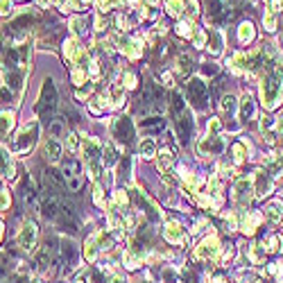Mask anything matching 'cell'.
I'll return each instance as SVG.
<instances>
[{
	"label": "cell",
	"instance_id": "10",
	"mask_svg": "<svg viewBox=\"0 0 283 283\" xmlns=\"http://www.w3.org/2000/svg\"><path fill=\"white\" fill-rule=\"evenodd\" d=\"M0 177H5V179L14 177V161L5 145H0Z\"/></svg>",
	"mask_w": 283,
	"mask_h": 283
},
{
	"label": "cell",
	"instance_id": "22",
	"mask_svg": "<svg viewBox=\"0 0 283 283\" xmlns=\"http://www.w3.org/2000/svg\"><path fill=\"white\" fill-rule=\"evenodd\" d=\"M177 34L183 36V39H188V36L195 34V27H193V21H190V18H181V21H179Z\"/></svg>",
	"mask_w": 283,
	"mask_h": 283
},
{
	"label": "cell",
	"instance_id": "26",
	"mask_svg": "<svg viewBox=\"0 0 283 283\" xmlns=\"http://www.w3.org/2000/svg\"><path fill=\"white\" fill-rule=\"evenodd\" d=\"M281 245H283L281 236H270V238H267V242H263V247H265V252H270V254L281 252Z\"/></svg>",
	"mask_w": 283,
	"mask_h": 283
},
{
	"label": "cell",
	"instance_id": "45",
	"mask_svg": "<svg viewBox=\"0 0 283 283\" xmlns=\"http://www.w3.org/2000/svg\"><path fill=\"white\" fill-rule=\"evenodd\" d=\"M163 82L168 84V86H172V75H170V73H165V75H163Z\"/></svg>",
	"mask_w": 283,
	"mask_h": 283
},
{
	"label": "cell",
	"instance_id": "43",
	"mask_svg": "<svg viewBox=\"0 0 283 283\" xmlns=\"http://www.w3.org/2000/svg\"><path fill=\"white\" fill-rule=\"evenodd\" d=\"M106 23H109L106 18L98 16V18H95V30H104V27H106Z\"/></svg>",
	"mask_w": 283,
	"mask_h": 283
},
{
	"label": "cell",
	"instance_id": "30",
	"mask_svg": "<svg viewBox=\"0 0 283 283\" xmlns=\"http://www.w3.org/2000/svg\"><path fill=\"white\" fill-rule=\"evenodd\" d=\"M71 30L75 32V34H84V27H86V21H84L82 16H73L71 18Z\"/></svg>",
	"mask_w": 283,
	"mask_h": 283
},
{
	"label": "cell",
	"instance_id": "32",
	"mask_svg": "<svg viewBox=\"0 0 283 283\" xmlns=\"http://www.w3.org/2000/svg\"><path fill=\"white\" fill-rule=\"evenodd\" d=\"M93 202H95V206H104V190H102L100 183L93 186Z\"/></svg>",
	"mask_w": 283,
	"mask_h": 283
},
{
	"label": "cell",
	"instance_id": "23",
	"mask_svg": "<svg viewBox=\"0 0 283 283\" xmlns=\"http://www.w3.org/2000/svg\"><path fill=\"white\" fill-rule=\"evenodd\" d=\"M240 113H242V118H252V116H254V100H252V95H249V93L242 95Z\"/></svg>",
	"mask_w": 283,
	"mask_h": 283
},
{
	"label": "cell",
	"instance_id": "46",
	"mask_svg": "<svg viewBox=\"0 0 283 283\" xmlns=\"http://www.w3.org/2000/svg\"><path fill=\"white\" fill-rule=\"evenodd\" d=\"M50 2H52V0H39V7H48Z\"/></svg>",
	"mask_w": 283,
	"mask_h": 283
},
{
	"label": "cell",
	"instance_id": "35",
	"mask_svg": "<svg viewBox=\"0 0 283 283\" xmlns=\"http://www.w3.org/2000/svg\"><path fill=\"white\" fill-rule=\"evenodd\" d=\"M113 202H116V206H123V208H127V204H129V200H127V193H125V190H118V193L113 195Z\"/></svg>",
	"mask_w": 283,
	"mask_h": 283
},
{
	"label": "cell",
	"instance_id": "41",
	"mask_svg": "<svg viewBox=\"0 0 283 283\" xmlns=\"http://www.w3.org/2000/svg\"><path fill=\"white\" fill-rule=\"evenodd\" d=\"M270 272L279 279V281H283V267L279 265V263H272V265H270Z\"/></svg>",
	"mask_w": 283,
	"mask_h": 283
},
{
	"label": "cell",
	"instance_id": "5",
	"mask_svg": "<svg viewBox=\"0 0 283 283\" xmlns=\"http://www.w3.org/2000/svg\"><path fill=\"white\" fill-rule=\"evenodd\" d=\"M36 240H39V229H36V224L25 222L23 227H21V231H18V245L23 249H27V252H32V249L36 247Z\"/></svg>",
	"mask_w": 283,
	"mask_h": 283
},
{
	"label": "cell",
	"instance_id": "7",
	"mask_svg": "<svg viewBox=\"0 0 283 283\" xmlns=\"http://www.w3.org/2000/svg\"><path fill=\"white\" fill-rule=\"evenodd\" d=\"M118 48L123 50L129 59H138L143 54V43L138 39H129V36H120L118 39Z\"/></svg>",
	"mask_w": 283,
	"mask_h": 283
},
{
	"label": "cell",
	"instance_id": "19",
	"mask_svg": "<svg viewBox=\"0 0 283 283\" xmlns=\"http://www.w3.org/2000/svg\"><path fill=\"white\" fill-rule=\"evenodd\" d=\"M109 102H111V100H109V95H106V93H102V95H98L95 100H91L89 109H91V111H93V113H102V111H104V109H106V106H109Z\"/></svg>",
	"mask_w": 283,
	"mask_h": 283
},
{
	"label": "cell",
	"instance_id": "40",
	"mask_svg": "<svg viewBox=\"0 0 283 283\" xmlns=\"http://www.w3.org/2000/svg\"><path fill=\"white\" fill-rule=\"evenodd\" d=\"M125 86H127V89H136V75L134 73H125Z\"/></svg>",
	"mask_w": 283,
	"mask_h": 283
},
{
	"label": "cell",
	"instance_id": "31",
	"mask_svg": "<svg viewBox=\"0 0 283 283\" xmlns=\"http://www.w3.org/2000/svg\"><path fill=\"white\" fill-rule=\"evenodd\" d=\"M123 263H125L127 270H136V267H138V258L134 256V252H125L123 254Z\"/></svg>",
	"mask_w": 283,
	"mask_h": 283
},
{
	"label": "cell",
	"instance_id": "15",
	"mask_svg": "<svg viewBox=\"0 0 283 283\" xmlns=\"http://www.w3.org/2000/svg\"><path fill=\"white\" fill-rule=\"evenodd\" d=\"M138 152H141L143 159H152L154 154H156V143H154L152 138H143V141L138 143Z\"/></svg>",
	"mask_w": 283,
	"mask_h": 283
},
{
	"label": "cell",
	"instance_id": "25",
	"mask_svg": "<svg viewBox=\"0 0 283 283\" xmlns=\"http://www.w3.org/2000/svg\"><path fill=\"white\" fill-rule=\"evenodd\" d=\"M211 36H213V43H211V50L213 54H220L222 52V48H224V39H222V34H220L218 30H211Z\"/></svg>",
	"mask_w": 283,
	"mask_h": 283
},
{
	"label": "cell",
	"instance_id": "4",
	"mask_svg": "<svg viewBox=\"0 0 283 283\" xmlns=\"http://www.w3.org/2000/svg\"><path fill=\"white\" fill-rule=\"evenodd\" d=\"M220 240L215 236H208L206 240H202L197 247H195V258L197 260H211V258H218L220 254Z\"/></svg>",
	"mask_w": 283,
	"mask_h": 283
},
{
	"label": "cell",
	"instance_id": "1",
	"mask_svg": "<svg viewBox=\"0 0 283 283\" xmlns=\"http://www.w3.org/2000/svg\"><path fill=\"white\" fill-rule=\"evenodd\" d=\"M260 98L267 111L277 109L283 98V57H274V64L267 66V73L260 82Z\"/></svg>",
	"mask_w": 283,
	"mask_h": 283
},
{
	"label": "cell",
	"instance_id": "50",
	"mask_svg": "<svg viewBox=\"0 0 283 283\" xmlns=\"http://www.w3.org/2000/svg\"><path fill=\"white\" fill-rule=\"evenodd\" d=\"M75 283H84V281H75Z\"/></svg>",
	"mask_w": 283,
	"mask_h": 283
},
{
	"label": "cell",
	"instance_id": "14",
	"mask_svg": "<svg viewBox=\"0 0 283 283\" xmlns=\"http://www.w3.org/2000/svg\"><path fill=\"white\" fill-rule=\"evenodd\" d=\"M156 165H159V170L163 172V175H168V172H170V168L175 165V156H172L168 150H163V152L156 156Z\"/></svg>",
	"mask_w": 283,
	"mask_h": 283
},
{
	"label": "cell",
	"instance_id": "42",
	"mask_svg": "<svg viewBox=\"0 0 283 283\" xmlns=\"http://www.w3.org/2000/svg\"><path fill=\"white\" fill-rule=\"evenodd\" d=\"M274 136L283 138V118H279L277 123H274Z\"/></svg>",
	"mask_w": 283,
	"mask_h": 283
},
{
	"label": "cell",
	"instance_id": "11",
	"mask_svg": "<svg viewBox=\"0 0 283 283\" xmlns=\"http://www.w3.org/2000/svg\"><path fill=\"white\" fill-rule=\"evenodd\" d=\"M43 156H46L50 163L59 161V156H61V143L54 141V138H48V143L43 145Z\"/></svg>",
	"mask_w": 283,
	"mask_h": 283
},
{
	"label": "cell",
	"instance_id": "33",
	"mask_svg": "<svg viewBox=\"0 0 283 283\" xmlns=\"http://www.w3.org/2000/svg\"><path fill=\"white\" fill-rule=\"evenodd\" d=\"M193 46L195 48H204V46H206V32H204V30H195Z\"/></svg>",
	"mask_w": 283,
	"mask_h": 283
},
{
	"label": "cell",
	"instance_id": "21",
	"mask_svg": "<svg viewBox=\"0 0 283 283\" xmlns=\"http://www.w3.org/2000/svg\"><path fill=\"white\" fill-rule=\"evenodd\" d=\"M14 127V113L12 111H2L0 113V134H9Z\"/></svg>",
	"mask_w": 283,
	"mask_h": 283
},
{
	"label": "cell",
	"instance_id": "36",
	"mask_svg": "<svg viewBox=\"0 0 283 283\" xmlns=\"http://www.w3.org/2000/svg\"><path fill=\"white\" fill-rule=\"evenodd\" d=\"M66 148L71 150V152H75V150L79 148V138H77V134H73V131H71V134L66 136Z\"/></svg>",
	"mask_w": 283,
	"mask_h": 283
},
{
	"label": "cell",
	"instance_id": "16",
	"mask_svg": "<svg viewBox=\"0 0 283 283\" xmlns=\"http://www.w3.org/2000/svg\"><path fill=\"white\" fill-rule=\"evenodd\" d=\"M79 50H82V48H79L77 39H68V41L64 43V57L68 61H75V57L79 54Z\"/></svg>",
	"mask_w": 283,
	"mask_h": 283
},
{
	"label": "cell",
	"instance_id": "29",
	"mask_svg": "<svg viewBox=\"0 0 283 283\" xmlns=\"http://www.w3.org/2000/svg\"><path fill=\"white\" fill-rule=\"evenodd\" d=\"M263 25H265L267 32H274V30H277V14L267 9L265 16H263Z\"/></svg>",
	"mask_w": 283,
	"mask_h": 283
},
{
	"label": "cell",
	"instance_id": "49",
	"mask_svg": "<svg viewBox=\"0 0 283 283\" xmlns=\"http://www.w3.org/2000/svg\"><path fill=\"white\" fill-rule=\"evenodd\" d=\"M265 2H267V5H270V2H272V0H265Z\"/></svg>",
	"mask_w": 283,
	"mask_h": 283
},
{
	"label": "cell",
	"instance_id": "6",
	"mask_svg": "<svg viewBox=\"0 0 283 283\" xmlns=\"http://www.w3.org/2000/svg\"><path fill=\"white\" fill-rule=\"evenodd\" d=\"M260 220H263V215H260L258 211L247 213V211H242V208H240V218H238V229H240L242 233L252 236L254 231H256V227L260 224Z\"/></svg>",
	"mask_w": 283,
	"mask_h": 283
},
{
	"label": "cell",
	"instance_id": "12",
	"mask_svg": "<svg viewBox=\"0 0 283 283\" xmlns=\"http://www.w3.org/2000/svg\"><path fill=\"white\" fill-rule=\"evenodd\" d=\"M265 218L272 224H281L283 222V202H272L265 206Z\"/></svg>",
	"mask_w": 283,
	"mask_h": 283
},
{
	"label": "cell",
	"instance_id": "39",
	"mask_svg": "<svg viewBox=\"0 0 283 283\" xmlns=\"http://www.w3.org/2000/svg\"><path fill=\"white\" fill-rule=\"evenodd\" d=\"M12 14V0H0V16H9Z\"/></svg>",
	"mask_w": 283,
	"mask_h": 283
},
{
	"label": "cell",
	"instance_id": "37",
	"mask_svg": "<svg viewBox=\"0 0 283 283\" xmlns=\"http://www.w3.org/2000/svg\"><path fill=\"white\" fill-rule=\"evenodd\" d=\"M222 131V125H220L218 118H211L208 120V136H218Z\"/></svg>",
	"mask_w": 283,
	"mask_h": 283
},
{
	"label": "cell",
	"instance_id": "24",
	"mask_svg": "<svg viewBox=\"0 0 283 283\" xmlns=\"http://www.w3.org/2000/svg\"><path fill=\"white\" fill-rule=\"evenodd\" d=\"M186 9V0H168V14L170 16H181Z\"/></svg>",
	"mask_w": 283,
	"mask_h": 283
},
{
	"label": "cell",
	"instance_id": "38",
	"mask_svg": "<svg viewBox=\"0 0 283 283\" xmlns=\"http://www.w3.org/2000/svg\"><path fill=\"white\" fill-rule=\"evenodd\" d=\"M84 79H86V73H84L82 68H75V71H73V82H75L77 86H82Z\"/></svg>",
	"mask_w": 283,
	"mask_h": 283
},
{
	"label": "cell",
	"instance_id": "17",
	"mask_svg": "<svg viewBox=\"0 0 283 283\" xmlns=\"http://www.w3.org/2000/svg\"><path fill=\"white\" fill-rule=\"evenodd\" d=\"M254 34H256V32H254V25L249 23H242L240 27H238V39H240V43H252L254 41Z\"/></svg>",
	"mask_w": 283,
	"mask_h": 283
},
{
	"label": "cell",
	"instance_id": "48",
	"mask_svg": "<svg viewBox=\"0 0 283 283\" xmlns=\"http://www.w3.org/2000/svg\"><path fill=\"white\" fill-rule=\"evenodd\" d=\"M0 236H2V224H0Z\"/></svg>",
	"mask_w": 283,
	"mask_h": 283
},
{
	"label": "cell",
	"instance_id": "18",
	"mask_svg": "<svg viewBox=\"0 0 283 283\" xmlns=\"http://www.w3.org/2000/svg\"><path fill=\"white\" fill-rule=\"evenodd\" d=\"M249 260H252L254 265L265 263V247H263V245H252V247H249Z\"/></svg>",
	"mask_w": 283,
	"mask_h": 283
},
{
	"label": "cell",
	"instance_id": "34",
	"mask_svg": "<svg viewBox=\"0 0 283 283\" xmlns=\"http://www.w3.org/2000/svg\"><path fill=\"white\" fill-rule=\"evenodd\" d=\"M9 206H12V195L2 188L0 190V211H7Z\"/></svg>",
	"mask_w": 283,
	"mask_h": 283
},
{
	"label": "cell",
	"instance_id": "8",
	"mask_svg": "<svg viewBox=\"0 0 283 283\" xmlns=\"http://www.w3.org/2000/svg\"><path fill=\"white\" fill-rule=\"evenodd\" d=\"M163 236H165V240L172 242V245H177V242H183V229H181V224L175 222V220L165 222Z\"/></svg>",
	"mask_w": 283,
	"mask_h": 283
},
{
	"label": "cell",
	"instance_id": "44",
	"mask_svg": "<svg viewBox=\"0 0 283 283\" xmlns=\"http://www.w3.org/2000/svg\"><path fill=\"white\" fill-rule=\"evenodd\" d=\"M242 283H260L254 274H242Z\"/></svg>",
	"mask_w": 283,
	"mask_h": 283
},
{
	"label": "cell",
	"instance_id": "27",
	"mask_svg": "<svg viewBox=\"0 0 283 283\" xmlns=\"http://www.w3.org/2000/svg\"><path fill=\"white\" fill-rule=\"evenodd\" d=\"M236 98H233V95H224L222 98V104H220V109H222L224 113H233L236 111Z\"/></svg>",
	"mask_w": 283,
	"mask_h": 283
},
{
	"label": "cell",
	"instance_id": "20",
	"mask_svg": "<svg viewBox=\"0 0 283 283\" xmlns=\"http://www.w3.org/2000/svg\"><path fill=\"white\" fill-rule=\"evenodd\" d=\"M265 165H270L272 177H283V156H270L265 159Z\"/></svg>",
	"mask_w": 283,
	"mask_h": 283
},
{
	"label": "cell",
	"instance_id": "47",
	"mask_svg": "<svg viewBox=\"0 0 283 283\" xmlns=\"http://www.w3.org/2000/svg\"><path fill=\"white\" fill-rule=\"evenodd\" d=\"M213 283H227V281H224V279H220V277H218V279H213Z\"/></svg>",
	"mask_w": 283,
	"mask_h": 283
},
{
	"label": "cell",
	"instance_id": "51",
	"mask_svg": "<svg viewBox=\"0 0 283 283\" xmlns=\"http://www.w3.org/2000/svg\"><path fill=\"white\" fill-rule=\"evenodd\" d=\"M34 283H43V281H34Z\"/></svg>",
	"mask_w": 283,
	"mask_h": 283
},
{
	"label": "cell",
	"instance_id": "28",
	"mask_svg": "<svg viewBox=\"0 0 283 283\" xmlns=\"http://www.w3.org/2000/svg\"><path fill=\"white\" fill-rule=\"evenodd\" d=\"M245 159H247V148H245V143H236V145H233V161H236V163H242Z\"/></svg>",
	"mask_w": 283,
	"mask_h": 283
},
{
	"label": "cell",
	"instance_id": "3",
	"mask_svg": "<svg viewBox=\"0 0 283 283\" xmlns=\"http://www.w3.org/2000/svg\"><path fill=\"white\" fill-rule=\"evenodd\" d=\"M254 195V179L252 177H242L236 181V186H233V202H236L238 208H245L249 204V200H252Z\"/></svg>",
	"mask_w": 283,
	"mask_h": 283
},
{
	"label": "cell",
	"instance_id": "9",
	"mask_svg": "<svg viewBox=\"0 0 283 283\" xmlns=\"http://www.w3.org/2000/svg\"><path fill=\"white\" fill-rule=\"evenodd\" d=\"M254 181H256V188H254V193L260 195V197H265V195L272 193V177L267 175V172H256V177H254Z\"/></svg>",
	"mask_w": 283,
	"mask_h": 283
},
{
	"label": "cell",
	"instance_id": "2",
	"mask_svg": "<svg viewBox=\"0 0 283 283\" xmlns=\"http://www.w3.org/2000/svg\"><path fill=\"white\" fill-rule=\"evenodd\" d=\"M82 154H84V165L89 170V177H98L102 170V145L95 138H84Z\"/></svg>",
	"mask_w": 283,
	"mask_h": 283
},
{
	"label": "cell",
	"instance_id": "13",
	"mask_svg": "<svg viewBox=\"0 0 283 283\" xmlns=\"http://www.w3.org/2000/svg\"><path fill=\"white\" fill-rule=\"evenodd\" d=\"M98 252H100V247H98V238L91 236L89 240L84 242V258L89 260V263H93V260L98 258Z\"/></svg>",
	"mask_w": 283,
	"mask_h": 283
},
{
	"label": "cell",
	"instance_id": "52",
	"mask_svg": "<svg viewBox=\"0 0 283 283\" xmlns=\"http://www.w3.org/2000/svg\"><path fill=\"white\" fill-rule=\"evenodd\" d=\"M0 190H2V186H0Z\"/></svg>",
	"mask_w": 283,
	"mask_h": 283
}]
</instances>
